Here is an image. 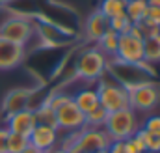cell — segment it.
<instances>
[{
    "mask_svg": "<svg viewBox=\"0 0 160 153\" xmlns=\"http://www.w3.org/2000/svg\"><path fill=\"white\" fill-rule=\"evenodd\" d=\"M143 62L151 66L160 64V34L143 38Z\"/></svg>",
    "mask_w": 160,
    "mask_h": 153,
    "instance_id": "obj_16",
    "label": "cell"
},
{
    "mask_svg": "<svg viewBox=\"0 0 160 153\" xmlns=\"http://www.w3.org/2000/svg\"><path fill=\"white\" fill-rule=\"evenodd\" d=\"M34 90L36 88H15V90L8 92L4 101H2V112L6 116H9L13 112H17V110L28 108V101H30Z\"/></svg>",
    "mask_w": 160,
    "mask_h": 153,
    "instance_id": "obj_13",
    "label": "cell"
},
{
    "mask_svg": "<svg viewBox=\"0 0 160 153\" xmlns=\"http://www.w3.org/2000/svg\"><path fill=\"white\" fill-rule=\"evenodd\" d=\"M118 39H119V34L114 32L112 28H108L106 34L97 41V47H99L108 58H112V56H116V50H118Z\"/></svg>",
    "mask_w": 160,
    "mask_h": 153,
    "instance_id": "obj_18",
    "label": "cell"
},
{
    "mask_svg": "<svg viewBox=\"0 0 160 153\" xmlns=\"http://www.w3.org/2000/svg\"><path fill=\"white\" fill-rule=\"evenodd\" d=\"M136 135L142 138L143 146H145V153H160V136H155L151 133H147L145 129H138Z\"/></svg>",
    "mask_w": 160,
    "mask_h": 153,
    "instance_id": "obj_21",
    "label": "cell"
},
{
    "mask_svg": "<svg viewBox=\"0 0 160 153\" xmlns=\"http://www.w3.org/2000/svg\"><path fill=\"white\" fill-rule=\"evenodd\" d=\"M28 142H30V146H34V148L39 150V151H50V150L58 148V144H60L58 129L38 123V125L34 127V131L30 133Z\"/></svg>",
    "mask_w": 160,
    "mask_h": 153,
    "instance_id": "obj_11",
    "label": "cell"
},
{
    "mask_svg": "<svg viewBox=\"0 0 160 153\" xmlns=\"http://www.w3.org/2000/svg\"><path fill=\"white\" fill-rule=\"evenodd\" d=\"M11 2H15V0H0V6H8V4H11Z\"/></svg>",
    "mask_w": 160,
    "mask_h": 153,
    "instance_id": "obj_32",
    "label": "cell"
},
{
    "mask_svg": "<svg viewBox=\"0 0 160 153\" xmlns=\"http://www.w3.org/2000/svg\"><path fill=\"white\" fill-rule=\"evenodd\" d=\"M128 103L132 110L147 112L158 105V86L157 84H145L140 88H134L128 92Z\"/></svg>",
    "mask_w": 160,
    "mask_h": 153,
    "instance_id": "obj_9",
    "label": "cell"
},
{
    "mask_svg": "<svg viewBox=\"0 0 160 153\" xmlns=\"http://www.w3.org/2000/svg\"><path fill=\"white\" fill-rule=\"evenodd\" d=\"M97 90V95H99V105L110 114V112H118L123 108H130V103H128V92L116 84L114 80L112 82H106V80H99V86L95 88Z\"/></svg>",
    "mask_w": 160,
    "mask_h": 153,
    "instance_id": "obj_5",
    "label": "cell"
},
{
    "mask_svg": "<svg viewBox=\"0 0 160 153\" xmlns=\"http://www.w3.org/2000/svg\"><path fill=\"white\" fill-rule=\"evenodd\" d=\"M6 123H8L6 127H8L9 133H17V135H22V136H30V133L38 125L36 123V114L30 108H22V110H17L13 114L6 116Z\"/></svg>",
    "mask_w": 160,
    "mask_h": 153,
    "instance_id": "obj_12",
    "label": "cell"
},
{
    "mask_svg": "<svg viewBox=\"0 0 160 153\" xmlns=\"http://www.w3.org/2000/svg\"><path fill=\"white\" fill-rule=\"evenodd\" d=\"M147 0H127L125 4V15L130 19V23H140L145 19L147 13Z\"/></svg>",
    "mask_w": 160,
    "mask_h": 153,
    "instance_id": "obj_17",
    "label": "cell"
},
{
    "mask_svg": "<svg viewBox=\"0 0 160 153\" xmlns=\"http://www.w3.org/2000/svg\"><path fill=\"white\" fill-rule=\"evenodd\" d=\"M73 103L78 107L84 114H89L91 110H95L99 105V95H97V90L95 88H84V90H78L77 95L73 97Z\"/></svg>",
    "mask_w": 160,
    "mask_h": 153,
    "instance_id": "obj_15",
    "label": "cell"
},
{
    "mask_svg": "<svg viewBox=\"0 0 160 153\" xmlns=\"http://www.w3.org/2000/svg\"><path fill=\"white\" fill-rule=\"evenodd\" d=\"M34 114H36V123L48 125V127L58 129V123H56V110L50 108L48 105H41L39 108L34 110ZM58 131H60V129H58Z\"/></svg>",
    "mask_w": 160,
    "mask_h": 153,
    "instance_id": "obj_20",
    "label": "cell"
},
{
    "mask_svg": "<svg viewBox=\"0 0 160 153\" xmlns=\"http://www.w3.org/2000/svg\"><path fill=\"white\" fill-rule=\"evenodd\" d=\"M130 26H132V23H130V19H128L125 13H121L118 17L110 19V28H112L114 32H118V34H127V32L130 30Z\"/></svg>",
    "mask_w": 160,
    "mask_h": 153,
    "instance_id": "obj_24",
    "label": "cell"
},
{
    "mask_svg": "<svg viewBox=\"0 0 160 153\" xmlns=\"http://www.w3.org/2000/svg\"><path fill=\"white\" fill-rule=\"evenodd\" d=\"M147 133L155 135V136H160V116H149L145 121H143V127Z\"/></svg>",
    "mask_w": 160,
    "mask_h": 153,
    "instance_id": "obj_25",
    "label": "cell"
},
{
    "mask_svg": "<svg viewBox=\"0 0 160 153\" xmlns=\"http://www.w3.org/2000/svg\"><path fill=\"white\" fill-rule=\"evenodd\" d=\"M147 6H151V8H160V0H147Z\"/></svg>",
    "mask_w": 160,
    "mask_h": 153,
    "instance_id": "obj_30",
    "label": "cell"
},
{
    "mask_svg": "<svg viewBox=\"0 0 160 153\" xmlns=\"http://www.w3.org/2000/svg\"><path fill=\"white\" fill-rule=\"evenodd\" d=\"M112 138L106 135L102 127H84L80 131V138L71 153H99L108 150Z\"/></svg>",
    "mask_w": 160,
    "mask_h": 153,
    "instance_id": "obj_6",
    "label": "cell"
},
{
    "mask_svg": "<svg viewBox=\"0 0 160 153\" xmlns=\"http://www.w3.org/2000/svg\"><path fill=\"white\" fill-rule=\"evenodd\" d=\"M21 153H41V151H39V150H36L34 146H30V144H28V146H26V148H24Z\"/></svg>",
    "mask_w": 160,
    "mask_h": 153,
    "instance_id": "obj_29",
    "label": "cell"
},
{
    "mask_svg": "<svg viewBox=\"0 0 160 153\" xmlns=\"http://www.w3.org/2000/svg\"><path fill=\"white\" fill-rule=\"evenodd\" d=\"M0 38L28 49V43L36 38V23L22 15L8 17L0 23Z\"/></svg>",
    "mask_w": 160,
    "mask_h": 153,
    "instance_id": "obj_4",
    "label": "cell"
},
{
    "mask_svg": "<svg viewBox=\"0 0 160 153\" xmlns=\"http://www.w3.org/2000/svg\"><path fill=\"white\" fill-rule=\"evenodd\" d=\"M41 153H48V151H41Z\"/></svg>",
    "mask_w": 160,
    "mask_h": 153,
    "instance_id": "obj_34",
    "label": "cell"
},
{
    "mask_svg": "<svg viewBox=\"0 0 160 153\" xmlns=\"http://www.w3.org/2000/svg\"><path fill=\"white\" fill-rule=\"evenodd\" d=\"M56 123H58V129L67 133L80 131L86 127V114L73 103V99H69L67 103L56 108Z\"/></svg>",
    "mask_w": 160,
    "mask_h": 153,
    "instance_id": "obj_7",
    "label": "cell"
},
{
    "mask_svg": "<svg viewBox=\"0 0 160 153\" xmlns=\"http://www.w3.org/2000/svg\"><path fill=\"white\" fill-rule=\"evenodd\" d=\"M28 144H30L28 136L17 135V133H9V136H8V153H21Z\"/></svg>",
    "mask_w": 160,
    "mask_h": 153,
    "instance_id": "obj_22",
    "label": "cell"
},
{
    "mask_svg": "<svg viewBox=\"0 0 160 153\" xmlns=\"http://www.w3.org/2000/svg\"><path fill=\"white\" fill-rule=\"evenodd\" d=\"M48 153H67V151H63L62 148H54V150H50Z\"/></svg>",
    "mask_w": 160,
    "mask_h": 153,
    "instance_id": "obj_31",
    "label": "cell"
},
{
    "mask_svg": "<svg viewBox=\"0 0 160 153\" xmlns=\"http://www.w3.org/2000/svg\"><path fill=\"white\" fill-rule=\"evenodd\" d=\"M108 28H110V21H108V19H106L99 9H95V11L88 17L86 26H84L86 39H89V41H93V43H97L99 39L106 34V30H108Z\"/></svg>",
    "mask_w": 160,
    "mask_h": 153,
    "instance_id": "obj_14",
    "label": "cell"
},
{
    "mask_svg": "<svg viewBox=\"0 0 160 153\" xmlns=\"http://www.w3.org/2000/svg\"><path fill=\"white\" fill-rule=\"evenodd\" d=\"M106 116H108V112L102 107H97L95 110L86 114V127H102L106 121Z\"/></svg>",
    "mask_w": 160,
    "mask_h": 153,
    "instance_id": "obj_23",
    "label": "cell"
},
{
    "mask_svg": "<svg viewBox=\"0 0 160 153\" xmlns=\"http://www.w3.org/2000/svg\"><path fill=\"white\" fill-rule=\"evenodd\" d=\"M106 73L110 75V78H114L116 84L123 86L127 92L145 86V84H155V75H157L153 66L147 62L130 64V62H123L116 56L106 60Z\"/></svg>",
    "mask_w": 160,
    "mask_h": 153,
    "instance_id": "obj_1",
    "label": "cell"
},
{
    "mask_svg": "<svg viewBox=\"0 0 160 153\" xmlns=\"http://www.w3.org/2000/svg\"><path fill=\"white\" fill-rule=\"evenodd\" d=\"M106 60L108 56L99 47H89L82 50L75 62V78L88 82H99L106 75Z\"/></svg>",
    "mask_w": 160,
    "mask_h": 153,
    "instance_id": "obj_2",
    "label": "cell"
},
{
    "mask_svg": "<svg viewBox=\"0 0 160 153\" xmlns=\"http://www.w3.org/2000/svg\"><path fill=\"white\" fill-rule=\"evenodd\" d=\"M125 4H127V0H101L99 11L110 21L121 13H125Z\"/></svg>",
    "mask_w": 160,
    "mask_h": 153,
    "instance_id": "obj_19",
    "label": "cell"
},
{
    "mask_svg": "<svg viewBox=\"0 0 160 153\" xmlns=\"http://www.w3.org/2000/svg\"><path fill=\"white\" fill-rule=\"evenodd\" d=\"M143 21H147L149 24H153V26H158L160 28V8H147V13H145V19Z\"/></svg>",
    "mask_w": 160,
    "mask_h": 153,
    "instance_id": "obj_26",
    "label": "cell"
},
{
    "mask_svg": "<svg viewBox=\"0 0 160 153\" xmlns=\"http://www.w3.org/2000/svg\"><path fill=\"white\" fill-rule=\"evenodd\" d=\"M108 151L110 153H128L127 151V142L125 140H112L110 146H108Z\"/></svg>",
    "mask_w": 160,
    "mask_h": 153,
    "instance_id": "obj_27",
    "label": "cell"
},
{
    "mask_svg": "<svg viewBox=\"0 0 160 153\" xmlns=\"http://www.w3.org/2000/svg\"><path fill=\"white\" fill-rule=\"evenodd\" d=\"M102 129L106 131V135L112 140H127V138L134 136L136 131L140 129L136 110L123 108V110H118V112H110L106 116V121H104Z\"/></svg>",
    "mask_w": 160,
    "mask_h": 153,
    "instance_id": "obj_3",
    "label": "cell"
},
{
    "mask_svg": "<svg viewBox=\"0 0 160 153\" xmlns=\"http://www.w3.org/2000/svg\"><path fill=\"white\" fill-rule=\"evenodd\" d=\"M99 153H110V151H108V150H104V151H99Z\"/></svg>",
    "mask_w": 160,
    "mask_h": 153,
    "instance_id": "obj_33",
    "label": "cell"
},
{
    "mask_svg": "<svg viewBox=\"0 0 160 153\" xmlns=\"http://www.w3.org/2000/svg\"><path fill=\"white\" fill-rule=\"evenodd\" d=\"M116 58H119L123 62H130V64L143 62V39L136 38V36H132L128 32L119 34Z\"/></svg>",
    "mask_w": 160,
    "mask_h": 153,
    "instance_id": "obj_8",
    "label": "cell"
},
{
    "mask_svg": "<svg viewBox=\"0 0 160 153\" xmlns=\"http://www.w3.org/2000/svg\"><path fill=\"white\" fill-rule=\"evenodd\" d=\"M26 60V49L0 38V71H11Z\"/></svg>",
    "mask_w": 160,
    "mask_h": 153,
    "instance_id": "obj_10",
    "label": "cell"
},
{
    "mask_svg": "<svg viewBox=\"0 0 160 153\" xmlns=\"http://www.w3.org/2000/svg\"><path fill=\"white\" fill-rule=\"evenodd\" d=\"M8 136H9L8 127H0V153H8Z\"/></svg>",
    "mask_w": 160,
    "mask_h": 153,
    "instance_id": "obj_28",
    "label": "cell"
}]
</instances>
